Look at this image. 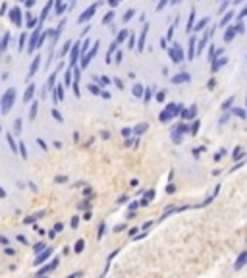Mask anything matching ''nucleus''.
<instances>
[{
  "label": "nucleus",
  "mask_w": 247,
  "mask_h": 278,
  "mask_svg": "<svg viewBox=\"0 0 247 278\" xmlns=\"http://www.w3.org/2000/svg\"><path fill=\"white\" fill-rule=\"evenodd\" d=\"M77 224H79V218L74 216V218H71V228H77Z\"/></svg>",
  "instance_id": "obj_48"
},
{
  "label": "nucleus",
  "mask_w": 247,
  "mask_h": 278,
  "mask_svg": "<svg viewBox=\"0 0 247 278\" xmlns=\"http://www.w3.org/2000/svg\"><path fill=\"white\" fill-rule=\"evenodd\" d=\"M124 228H126V224H118L116 228H114V232H120V230H124Z\"/></svg>",
  "instance_id": "obj_55"
},
{
  "label": "nucleus",
  "mask_w": 247,
  "mask_h": 278,
  "mask_svg": "<svg viewBox=\"0 0 247 278\" xmlns=\"http://www.w3.org/2000/svg\"><path fill=\"white\" fill-rule=\"evenodd\" d=\"M232 112L236 114V116H239V118H241V120H245V118H247L245 110H241V108H234V110H232Z\"/></svg>",
  "instance_id": "obj_27"
},
{
  "label": "nucleus",
  "mask_w": 247,
  "mask_h": 278,
  "mask_svg": "<svg viewBox=\"0 0 247 278\" xmlns=\"http://www.w3.org/2000/svg\"><path fill=\"white\" fill-rule=\"evenodd\" d=\"M183 81H189L187 74H180V75H174L172 77V83H183Z\"/></svg>",
  "instance_id": "obj_12"
},
{
  "label": "nucleus",
  "mask_w": 247,
  "mask_h": 278,
  "mask_svg": "<svg viewBox=\"0 0 247 278\" xmlns=\"http://www.w3.org/2000/svg\"><path fill=\"white\" fill-rule=\"evenodd\" d=\"M97 8H99V2H97V4H93V6H89V8H87V10H85V12H83V14L79 16V23H83V22H89V19L93 17V14L97 12Z\"/></svg>",
  "instance_id": "obj_5"
},
{
  "label": "nucleus",
  "mask_w": 247,
  "mask_h": 278,
  "mask_svg": "<svg viewBox=\"0 0 247 278\" xmlns=\"http://www.w3.org/2000/svg\"><path fill=\"white\" fill-rule=\"evenodd\" d=\"M112 16H114L112 12H110V14H106V17H104V19H102V23H108V22H110V19H112Z\"/></svg>",
  "instance_id": "obj_51"
},
{
  "label": "nucleus",
  "mask_w": 247,
  "mask_h": 278,
  "mask_svg": "<svg viewBox=\"0 0 247 278\" xmlns=\"http://www.w3.org/2000/svg\"><path fill=\"white\" fill-rule=\"evenodd\" d=\"M207 23H209V17H205L203 22H199V23H197V27H195V31H199V29H201V27H205Z\"/></svg>",
  "instance_id": "obj_35"
},
{
  "label": "nucleus",
  "mask_w": 247,
  "mask_h": 278,
  "mask_svg": "<svg viewBox=\"0 0 247 278\" xmlns=\"http://www.w3.org/2000/svg\"><path fill=\"white\" fill-rule=\"evenodd\" d=\"M147 29H149V23H147L145 25V29H143V33H141V39H139V50H143V48H145V35H147Z\"/></svg>",
  "instance_id": "obj_17"
},
{
  "label": "nucleus",
  "mask_w": 247,
  "mask_h": 278,
  "mask_svg": "<svg viewBox=\"0 0 247 278\" xmlns=\"http://www.w3.org/2000/svg\"><path fill=\"white\" fill-rule=\"evenodd\" d=\"M0 243H2V245H8V238H6V236H0Z\"/></svg>",
  "instance_id": "obj_53"
},
{
  "label": "nucleus",
  "mask_w": 247,
  "mask_h": 278,
  "mask_svg": "<svg viewBox=\"0 0 247 278\" xmlns=\"http://www.w3.org/2000/svg\"><path fill=\"white\" fill-rule=\"evenodd\" d=\"M222 155H226V151H218V153L214 155V158H216V161H220V158H222Z\"/></svg>",
  "instance_id": "obj_52"
},
{
  "label": "nucleus",
  "mask_w": 247,
  "mask_h": 278,
  "mask_svg": "<svg viewBox=\"0 0 247 278\" xmlns=\"http://www.w3.org/2000/svg\"><path fill=\"white\" fill-rule=\"evenodd\" d=\"M232 156H234L236 161H237V158H241V156H243V149H241V147H236V149H234V155H232Z\"/></svg>",
  "instance_id": "obj_29"
},
{
  "label": "nucleus",
  "mask_w": 247,
  "mask_h": 278,
  "mask_svg": "<svg viewBox=\"0 0 247 278\" xmlns=\"http://www.w3.org/2000/svg\"><path fill=\"white\" fill-rule=\"evenodd\" d=\"M77 54H79V44L71 47V56H70V66H74V62L77 60Z\"/></svg>",
  "instance_id": "obj_11"
},
{
  "label": "nucleus",
  "mask_w": 247,
  "mask_h": 278,
  "mask_svg": "<svg viewBox=\"0 0 247 278\" xmlns=\"http://www.w3.org/2000/svg\"><path fill=\"white\" fill-rule=\"evenodd\" d=\"M35 278H46V276H35Z\"/></svg>",
  "instance_id": "obj_60"
},
{
  "label": "nucleus",
  "mask_w": 247,
  "mask_h": 278,
  "mask_svg": "<svg viewBox=\"0 0 247 278\" xmlns=\"http://www.w3.org/2000/svg\"><path fill=\"white\" fill-rule=\"evenodd\" d=\"M143 99H145V102L151 101V89H145V95H143Z\"/></svg>",
  "instance_id": "obj_45"
},
{
  "label": "nucleus",
  "mask_w": 247,
  "mask_h": 278,
  "mask_svg": "<svg viewBox=\"0 0 247 278\" xmlns=\"http://www.w3.org/2000/svg\"><path fill=\"white\" fill-rule=\"evenodd\" d=\"M52 116L58 120V122H64V118H62V114L58 112V108H52Z\"/></svg>",
  "instance_id": "obj_32"
},
{
  "label": "nucleus",
  "mask_w": 247,
  "mask_h": 278,
  "mask_svg": "<svg viewBox=\"0 0 247 278\" xmlns=\"http://www.w3.org/2000/svg\"><path fill=\"white\" fill-rule=\"evenodd\" d=\"M182 108H183L182 104H180V106H176V104H168L166 110H164V112H160L158 120H160V122H170L174 116H178V114L182 112Z\"/></svg>",
  "instance_id": "obj_2"
},
{
  "label": "nucleus",
  "mask_w": 247,
  "mask_h": 278,
  "mask_svg": "<svg viewBox=\"0 0 247 278\" xmlns=\"http://www.w3.org/2000/svg\"><path fill=\"white\" fill-rule=\"evenodd\" d=\"M164 99H166V91H160V93H156V101H164Z\"/></svg>",
  "instance_id": "obj_38"
},
{
  "label": "nucleus",
  "mask_w": 247,
  "mask_h": 278,
  "mask_svg": "<svg viewBox=\"0 0 247 278\" xmlns=\"http://www.w3.org/2000/svg\"><path fill=\"white\" fill-rule=\"evenodd\" d=\"M232 102H234V97H230V99H228V101H226L224 104H222V108H228V106L232 104Z\"/></svg>",
  "instance_id": "obj_49"
},
{
  "label": "nucleus",
  "mask_w": 247,
  "mask_h": 278,
  "mask_svg": "<svg viewBox=\"0 0 247 278\" xmlns=\"http://www.w3.org/2000/svg\"><path fill=\"white\" fill-rule=\"evenodd\" d=\"M126 37H128V31L124 29V31H122V33H120V35H118V39H116V41H118V43H120V41H124V39H126Z\"/></svg>",
  "instance_id": "obj_41"
},
{
  "label": "nucleus",
  "mask_w": 247,
  "mask_h": 278,
  "mask_svg": "<svg viewBox=\"0 0 247 278\" xmlns=\"http://www.w3.org/2000/svg\"><path fill=\"white\" fill-rule=\"evenodd\" d=\"M37 108H39V104H37V102H33V104H31V110H29V120H35Z\"/></svg>",
  "instance_id": "obj_25"
},
{
  "label": "nucleus",
  "mask_w": 247,
  "mask_h": 278,
  "mask_svg": "<svg viewBox=\"0 0 247 278\" xmlns=\"http://www.w3.org/2000/svg\"><path fill=\"white\" fill-rule=\"evenodd\" d=\"M195 114H197V108H195V106H189L187 110H183V112H182V116H183V118H195Z\"/></svg>",
  "instance_id": "obj_14"
},
{
  "label": "nucleus",
  "mask_w": 247,
  "mask_h": 278,
  "mask_svg": "<svg viewBox=\"0 0 247 278\" xmlns=\"http://www.w3.org/2000/svg\"><path fill=\"white\" fill-rule=\"evenodd\" d=\"M164 6H166V0H162V2H160V4H158V6H156V10H158V12H160V10H162V8H164Z\"/></svg>",
  "instance_id": "obj_54"
},
{
  "label": "nucleus",
  "mask_w": 247,
  "mask_h": 278,
  "mask_svg": "<svg viewBox=\"0 0 247 278\" xmlns=\"http://www.w3.org/2000/svg\"><path fill=\"white\" fill-rule=\"evenodd\" d=\"M193 22H195V10H191V16H189V22H187V31L193 29Z\"/></svg>",
  "instance_id": "obj_28"
},
{
  "label": "nucleus",
  "mask_w": 247,
  "mask_h": 278,
  "mask_svg": "<svg viewBox=\"0 0 247 278\" xmlns=\"http://www.w3.org/2000/svg\"><path fill=\"white\" fill-rule=\"evenodd\" d=\"M33 93H35V85H29L27 87V91H25V97H23V101H29L33 97Z\"/></svg>",
  "instance_id": "obj_24"
},
{
  "label": "nucleus",
  "mask_w": 247,
  "mask_h": 278,
  "mask_svg": "<svg viewBox=\"0 0 247 278\" xmlns=\"http://www.w3.org/2000/svg\"><path fill=\"white\" fill-rule=\"evenodd\" d=\"M0 199H6V191L2 189V187H0Z\"/></svg>",
  "instance_id": "obj_59"
},
{
  "label": "nucleus",
  "mask_w": 247,
  "mask_h": 278,
  "mask_svg": "<svg viewBox=\"0 0 247 278\" xmlns=\"http://www.w3.org/2000/svg\"><path fill=\"white\" fill-rule=\"evenodd\" d=\"M54 182H56V183H66V182H68V178H66V176H58Z\"/></svg>",
  "instance_id": "obj_43"
},
{
  "label": "nucleus",
  "mask_w": 247,
  "mask_h": 278,
  "mask_svg": "<svg viewBox=\"0 0 247 278\" xmlns=\"http://www.w3.org/2000/svg\"><path fill=\"white\" fill-rule=\"evenodd\" d=\"M131 133H133V129H129V128H124V129H122V135H124V137H129Z\"/></svg>",
  "instance_id": "obj_39"
},
{
  "label": "nucleus",
  "mask_w": 247,
  "mask_h": 278,
  "mask_svg": "<svg viewBox=\"0 0 247 278\" xmlns=\"http://www.w3.org/2000/svg\"><path fill=\"white\" fill-rule=\"evenodd\" d=\"M39 62H41V58L37 56V58L33 60V64H31V70H29V77H31V75L35 74V72H37V68H39ZM29 77H27V79H29Z\"/></svg>",
  "instance_id": "obj_20"
},
{
  "label": "nucleus",
  "mask_w": 247,
  "mask_h": 278,
  "mask_svg": "<svg viewBox=\"0 0 247 278\" xmlns=\"http://www.w3.org/2000/svg\"><path fill=\"white\" fill-rule=\"evenodd\" d=\"M43 216H44V211H39V213H33L31 216H27V218H23V224H33L35 220L43 218Z\"/></svg>",
  "instance_id": "obj_10"
},
{
  "label": "nucleus",
  "mask_w": 247,
  "mask_h": 278,
  "mask_svg": "<svg viewBox=\"0 0 247 278\" xmlns=\"http://www.w3.org/2000/svg\"><path fill=\"white\" fill-rule=\"evenodd\" d=\"M6 141H8V143H10V147H12V153H14V155H16L17 153V145H16V141H14V139H12V135L8 133V137H6Z\"/></svg>",
  "instance_id": "obj_22"
},
{
  "label": "nucleus",
  "mask_w": 247,
  "mask_h": 278,
  "mask_svg": "<svg viewBox=\"0 0 247 278\" xmlns=\"http://www.w3.org/2000/svg\"><path fill=\"white\" fill-rule=\"evenodd\" d=\"M197 54V48H195V39H189V60H193V56Z\"/></svg>",
  "instance_id": "obj_13"
},
{
  "label": "nucleus",
  "mask_w": 247,
  "mask_h": 278,
  "mask_svg": "<svg viewBox=\"0 0 247 278\" xmlns=\"http://www.w3.org/2000/svg\"><path fill=\"white\" fill-rule=\"evenodd\" d=\"M133 95H135V97H143V87H141V85H135V87H133Z\"/></svg>",
  "instance_id": "obj_31"
},
{
  "label": "nucleus",
  "mask_w": 247,
  "mask_h": 278,
  "mask_svg": "<svg viewBox=\"0 0 247 278\" xmlns=\"http://www.w3.org/2000/svg\"><path fill=\"white\" fill-rule=\"evenodd\" d=\"M71 83V70H66V85Z\"/></svg>",
  "instance_id": "obj_36"
},
{
  "label": "nucleus",
  "mask_w": 247,
  "mask_h": 278,
  "mask_svg": "<svg viewBox=\"0 0 247 278\" xmlns=\"http://www.w3.org/2000/svg\"><path fill=\"white\" fill-rule=\"evenodd\" d=\"M19 14H22V12H19V8H14V10H12V22L16 23V25H19Z\"/></svg>",
  "instance_id": "obj_15"
},
{
  "label": "nucleus",
  "mask_w": 247,
  "mask_h": 278,
  "mask_svg": "<svg viewBox=\"0 0 247 278\" xmlns=\"http://www.w3.org/2000/svg\"><path fill=\"white\" fill-rule=\"evenodd\" d=\"M104 230H106V224H104V222H101V226H99V236H97L99 240H101L102 236H104Z\"/></svg>",
  "instance_id": "obj_33"
},
{
  "label": "nucleus",
  "mask_w": 247,
  "mask_h": 278,
  "mask_svg": "<svg viewBox=\"0 0 247 278\" xmlns=\"http://www.w3.org/2000/svg\"><path fill=\"white\" fill-rule=\"evenodd\" d=\"M50 255H52V249H50V247H46L44 251H41L37 257H35V263H33V265H35V267H41V265H44V261H46Z\"/></svg>",
  "instance_id": "obj_4"
},
{
  "label": "nucleus",
  "mask_w": 247,
  "mask_h": 278,
  "mask_svg": "<svg viewBox=\"0 0 247 278\" xmlns=\"http://www.w3.org/2000/svg\"><path fill=\"white\" fill-rule=\"evenodd\" d=\"M237 31L241 33V31H243V25H234V27H228V31H226V35H224V41H226V43H230V41L234 39V35H236Z\"/></svg>",
  "instance_id": "obj_6"
},
{
  "label": "nucleus",
  "mask_w": 247,
  "mask_h": 278,
  "mask_svg": "<svg viewBox=\"0 0 247 278\" xmlns=\"http://www.w3.org/2000/svg\"><path fill=\"white\" fill-rule=\"evenodd\" d=\"M133 14H135L133 10H128V12H126V16H124V22H129V19H131V16H133Z\"/></svg>",
  "instance_id": "obj_37"
},
{
  "label": "nucleus",
  "mask_w": 247,
  "mask_h": 278,
  "mask_svg": "<svg viewBox=\"0 0 247 278\" xmlns=\"http://www.w3.org/2000/svg\"><path fill=\"white\" fill-rule=\"evenodd\" d=\"M62 228H64V224H62V222H58V224H54V228L50 230V234H49V236H50V238H54L56 234H60V232H62Z\"/></svg>",
  "instance_id": "obj_18"
},
{
  "label": "nucleus",
  "mask_w": 247,
  "mask_h": 278,
  "mask_svg": "<svg viewBox=\"0 0 247 278\" xmlns=\"http://www.w3.org/2000/svg\"><path fill=\"white\" fill-rule=\"evenodd\" d=\"M56 91H58V101H62V99H64V89L58 85V89H56Z\"/></svg>",
  "instance_id": "obj_46"
},
{
  "label": "nucleus",
  "mask_w": 247,
  "mask_h": 278,
  "mask_svg": "<svg viewBox=\"0 0 247 278\" xmlns=\"http://www.w3.org/2000/svg\"><path fill=\"white\" fill-rule=\"evenodd\" d=\"M17 241H19V243H23V245H27V238L23 234H17Z\"/></svg>",
  "instance_id": "obj_40"
},
{
  "label": "nucleus",
  "mask_w": 247,
  "mask_h": 278,
  "mask_svg": "<svg viewBox=\"0 0 247 278\" xmlns=\"http://www.w3.org/2000/svg\"><path fill=\"white\" fill-rule=\"evenodd\" d=\"M14 101H16V89H8L6 91V95L2 97V102H0V110H2V114H8L12 110V106H14Z\"/></svg>",
  "instance_id": "obj_1"
},
{
  "label": "nucleus",
  "mask_w": 247,
  "mask_h": 278,
  "mask_svg": "<svg viewBox=\"0 0 247 278\" xmlns=\"http://www.w3.org/2000/svg\"><path fill=\"white\" fill-rule=\"evenodd\" d=\"M147 129H149V124H139V126H135L133 128V133H143V131H147Z\"/></svg>",
  "instance_id": "obj_19"
},
{
  "label": "nucleus",
  "mask_w": 247,
  "mask_h": 278,
  "mask_svg": "<svg viewBox=\"0 0 247 278\" xmlns=\"http://www.w3.org/2000/svg\"><path fill=\"white\" fill-rule=\"evenodd\" d=\"M37 143L41 145V149H46V145H44V141H43V139H37Z\"/></svg>",
  "instance_id": "obj_56"
},
{
  "label": "nucleus",
  "mask_w": 247,
  "mask_h": 278,
  "mask_svg": "<svg viewBox=\"0 0 247 278\" xmlns=\"http://www.w3.org/2000/svg\"><path fill=\"white\" fill-rule=\"evenodd\" d=\"M137 232H139V228H131V230H129V238H135Z\"/></svg>",
  "instance_id": "obj_50"
},
{
  "label": "nucleus",
  "mask_w": 247,
  "mask_h": 278,
  "mask_svg": "<svg viewBox=\"0 0 247 278\" xmlns=\"http://www.w3.org/2000/svg\"><path fill=\"white\" fill-rule=\"evenodd\" d=\"M17 149H19V156L27 158V149H25V145H23V141H19V145H17Z\"/></svg>",
  "instance_id": "obj_26"
},
{
  "label": "nucleus",
  "mask_w": 247,
  "mask_h": 278,
  "mask_svg": "<svg viewBox=\"0 0 247 278\" xmlns=\"http://www.w3.org/2000/svg\"><path fill=\"white\" fill-rule=\"evenodd\" d=\"M0 108H2V106H0ZM0 112H2V110H0Z\"/></svg>",
  "instance_id": "obj_61"
},
{
  "label": "nucleus",
  "mask_w": 247,
  "mask_h": 278,
  "mask_svg": "<svg viewBox=\"0 0 247 278\" xmlns=\"http://www.w3.org/2000/svg\"><path fill=\"white\" fill-rule=\"evenodd\" d=\"M97 47H99V43H95V47L89 50V54H87V56H83V60H81V68H87V66H89V60L97 54Z\"/></svg>",
  "instance_id": "obj_8"
},
{
  "label": "nucleus",
  "mask_w": 247,
  "mask_h": 278,
  "mask_svg": "<svg viewBox=\"0 0 247 278\" xmlns=\"http://www.w3.org/2000/svg\"><path fill=\"white\" fill-rule=\"evenodd\" d=\"M197 129H199V122H195L193 126H191V129H189V131H191V133L195 135V133H197Z\"/></svg>",
  "instance_id": "obj_47"
},
{
  "label": "nucleus",
  "mask_w": 247,
  "mask_h": 278,
  "mask_svg": "<svg viewBox=\"0 0 247 278\" xmlns=\"http://www.w3.org/2000/svg\"><path fill=\"white\" fill-rule=\"evenodd\" d=\"M25 39H27V33L23 31V35L19 37V50H23V44H25Z\"/></svg>",
  "instance_id": "obj_34"
},
{
  "label": "nucleus",
  "mask_w": 247,
  "mask_h": 278,
  "mask_svg": "<svg viewBox=\"0 0 247 278\" xmlns=\"http://www.w3.org/2000/svg\"><path fill=\"white\" fill-rule=\"evenodd\" d=\"M232 17H234V12H228V14H226V16L222 17V22H220V27L228 25V23H230V19H232Z\"/></svg>",
  "instance_id": "obj_21"
},
{
  "label": "nucleus",
  "mask_w": 247,
  "mask_h": 278,
  "mask_svg": "<svg viewBox=\"0 0 247 278\" xmlns=\"http://www.w3.org/2000/svg\"><path fill=\"white\" fill-rule=\"evenodd\" d=\"M226 64V58H220V60H216V64L212 66V72H216V70L220 68V66H224Z\"/></svg>",
  "instance_id": "obj_30"
},
{
  "label": "nucleus",
  "mask_w": 247,
  "mask_h": 278,
  "mask_svg": "<svg viewBox=\"0 0 247 278\" xmlns=\"http://www.w3.org/2000/svg\"><path fill=\"white\" fill-rule=\"evenodd\" d=\"M128 43H129V48L133 47V43H135V39H133V35H131V37H129V41H128Z\"/></svg>",
  "instance_id": "obj_58"
},
{
  "label": "nucleus",
  "mask_w": 247,
  "mask_h": 278,
  "mask_svg": "<svg viewBox=\"0 0 247 278\" xmlns=\"http://www.w3.org/2000/svg\"><path fill=\"white\" fill-rule=\"evenodd\" d=\"M245 265H247V249H245V251H241L239 255H237L236 263H234V268H236V270H239V268H243Z\"/></svg>",
  "instance_id": "obj_7"
},
{
  "label": "nucleus",
  "mask_w": 247,
  "mask_h": 278,
  "mask_svg": "<svg viewBox=\"0 0 247 278\" xmlns=\"http://www.w3.org/2000/svg\"><path fill=\"white\" fill-rule=\"evenodd\" d=\"M58 265H60V259H58V257H54L50 263H46V265H41V268L37 270V274H35V276H46L49 272L56 270V268H58Z\"/></svg>",
  "instance_id": "obj_3"
},
{
  "label": "nucleus",
  "mask_w": 247,
  "mask_h": 278,
  "mask_svg": "<svg viewBox=\"0 0 247 278\" xmlns=\"http://www.w3.org/2000/svg\"><path fill=\"white\" fill-rule=\"evenodd\" d=\"M83 249H85V240H77V241H75V245H74V251L75 253H81Z\"/></svg>",
  "instance_id": "obj_16"
},
{
  "label": "nucleus",
  "mask_w": 247,
  "mask_h": 278,
  "mask_svg": "<svg viewBox=\"0 0 247 278\" xmlns=\"http://www.w3.org/2000/svg\"><path fill=\"white\" fill-rule=\"evenodd\" d=\"M89 89L93 91V95H101V93H102L101 89H99V87H95V85H89Z\"/></svg>",
  "instance_id": "obj_42"
},
{
  "label": "nucleus",
  "mask_w": 247,
  "mask_h": 278,
  "mask_svg": "<svg viewBox=\"0 0 247 278\" xmlns=\"http://www.w3.org/2000/svg\"><path fill=\"white\" fill-rule=\"evenodd\" d=\"M44 249H46V245H44L43 241H39V243H35V245H33V251L37 253V255H39L41 251H44Z\"/></svg>",
  "instance_id": "obj_23"
},
{
  "label": "nucleus",
  "mask_w": 247,
  "mask_h": 278,
  "mask_svg": "<svg viewBox=\"0 0 247 278\" xmlns=\"http://www.w3.org/2000/svg\"><path fill=\"white\" fill-rule=\"evenodd\" d=\"M81 276V272H74V274H70V276H66V278H79Z\"/></svg>",
  "instance_id": "obj_57"
},
{
  "label": "nucleus",
  "mask_w": 247,
  "mask_h": 278,
  "mask_svg": "<svg viewBox=\"0 0 247 278\" xmlns=\"http://www.w3.org/2000/svg\"><path fill=\"white\" fill-rule=\"evenodd\" d=\"M153 199H155V189H149V191L143 195V199L139 201V205H141V207H147V205H149Z\"/></svg>",
  "instance_id": "obj_9"
},
{
  "label": "nucleus",
  "mask_w": 247,
  "mask_h": 278,
  "mask_svg": "<svg viewBox=\"0 0 247 278\" xmlns=\"http://www.w3.org/2000/svg\"><path fill=\"white\" fill-rule=\"evenodd\" d=\"M14 129H16L17 133L22 131V120H16V126H14Z\"/></svg>",
  "instance_id": "obj_44"
}]
</instances>
